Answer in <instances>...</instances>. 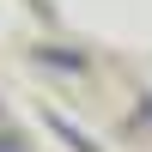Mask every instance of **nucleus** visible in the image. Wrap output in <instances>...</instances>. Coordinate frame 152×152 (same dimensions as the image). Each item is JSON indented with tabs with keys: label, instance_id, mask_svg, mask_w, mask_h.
Segmentation results:
<instances>
[{
	"label": "nucleus",
	"instance_id": "1",
	"mask_svg": "<svg viewBox=\"0 0 152 152\" xmlns=\"http://www.w3.org/2000/svg\"><path fill=\"white\" fill-rule=\"evenodd\" d=\"M0 152H31V140L24 134H0Z\"/></svg>",
	"mask_w": 152,
	"mask_h": 152
}]
</instances>
